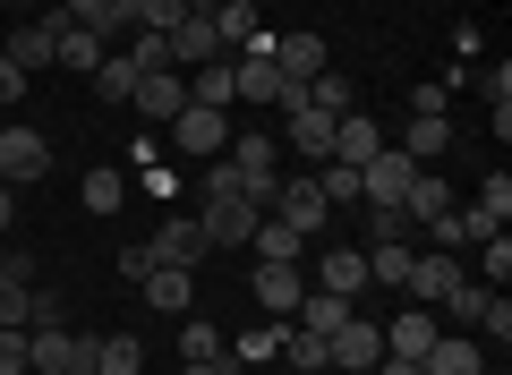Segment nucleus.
<instances>
[{
  "instance_id": "obj_39",
  "label": "nucleus",
  "mask_w": 512,
  "mask_h": 375,
  "mask_svg": "<svg viewBox=\"0 0 512 375\" xmlns=\"http://www.w3.org/2000/svg\"><path fill=\"white\" fill-rule=\"evenodd\" d=\"M128 205V171H86V214H120Z\"/></svg>"
},
{
  "instance_id": "obj_29",
  "label": "nucleus",
  "mask_w": 512,
  "mask_h": 375,
  "mask_svg": "<svg viewBox=\"0 0 512 375\" xmlns=\"http://www.w3.org/2000/svg\"><path fill=\"white\" fill-rule=\"evenodd\" d=\"M188 103H205V111H231L239 94H231V60H205L197 77H188Z\"/></svg>"
},
{
  "instance_id": "obj_42",
  "label": "nucleus",
  "mask_w": 512,
  "mask_h": 375,
  "mask_svg": "<svg viewBox=\"0 0 512 375\" xmlns=\"http://www.w3.org/2000/svg\"><path fill=\"white\" fill-rule=\"evenodd\" d=\"M26 299H35V282L0 273V333H18V324H26Z\"/></svg>"
},
{
  "instance_id": "obj_3",
  "label": "nucleus",
  "mask_w": 512,
  "mask_h": 375,
  "mask_svg": "<svg viewBox=\"0 0 512 375\" xmlns=\"http://www.w3.org/2000/svg\"><path fill=\"white\" fill-rule=\"evenodd\" d=\"M26 367L35 375H94V333L77 341L69 324H26Z\"/></svg>"
},
{
  "instance_id": "obj_30",
  "label": "nucleus",
  "mask_w": 512,
  "mask_h": 375,
  "mask_svg": "<svg viewBox=\"0 0 512 375\" xmlns=\"http://www.w3.org/2000/svg\"><path fill=\"white\" fill-rule=\"evenodd\" d=\"M402 214H410V222H436V214H453V188H444L436 171H419V179H410V197H402Z\"/></svg>"
},
{
  "instance_id": "obj_36",
  "label": "nucleus",
  "mask_w": 512,
  "mask_h": 375,
  "mask_svg": "<svg viewBox=\"0 0 512 375\" xmlns=\"http://www.w3.org/2000/svg\"><path fill=\"white\" fill-rule=\"evenodd\" d=\"M137 367H146V350H137L128 333H103V341H94V375H137Z\"/></svg>"
},
{
  "instance_id": "obj_27",
  "label": "nucleus",
  "mask_w": 512,
  "mask_h": 375,
  "mask_svg": "<svg viewBox=\"0 0 512 375\" xmlns=\"http://www.w3.org/2000/svg\"><path fill=\"white\" fill-rule=\"evenodd\" d=\"M248 248H256V265H299V248H308V239H299L291 222H274V214H265V222H256V239H248Z\"/></svg>"
},
{
  "instance_id": "obj_51",
  "label": "nucleus",
  "mask_w": 512,
  "mask_h": 375,
  "mask_svg": "<svg viewBox=\"0 0 512 375\" xmlns=\"http://www.w3.org/2000/svg\"><path fill=\"white\" fill-rule=\"evenodd\" d=\"M18 94H26V69H18L9 52H0V103H18Z\"/></svg>"
},
{
  "instance_id": "obj_25",
  "label": "nucleus",
  "mask_w": 512,
  "mask_h": 375,
  "mask_svg": "<svg viewBox=\"0 0 512 375\" xmlns=\"http://www.w3.org/2000/svg\"><path fill=\"white\" fill-rule=\"evenodd\" d=\"M444 145H453V120H444V111H419V120H410V128H402V154H410V162H419V171H427V162H436V154H444Z\"/></svg>"
},
{
  "instance_id": "obj_31",
  "label": "nucleus",
  "mask_w": 512,
  "mask_h": 375,
  "mask_svg": "<svg viewBox=\"0 0 512 375\" xmlns=\"http://www.w3.org/2000/svg\"><path fill=\"white\" fill-rule=\"evenodd\" d=\"M137 77H146V69H137L128 52H103V69H94V94H103V103H128V94H137Z\"/></svg>"
},
{
  "instance_id": "obj_11",
  "label": "nucleus",
  "mask_w": 512,
  "mask_h": 375,
  "mask_svg": "<svg viewBox=\"0 0 512 375\" xmlns=\"http://www.w3.org/2000/svg\"><path fill=\"white\" fill-rule=\"evenodd\" d=\"M128 111H137V120H180L188 111V77L180 69H146L137 94H128Z\"/></svg>"
},
{
  "instance_id": "obj_24",
  "label": "nucleus",
  "mask_w": 512,
  "mask_h": 375,
  "mask_svg": "<svg viewBox=\"0 0 512 375\" xmlns=\"http://www.w3.org/2000/svg\"><path fill=\"white\" fill-rule=\"evenodd\" d=\"M461 214H470V231H478V239H495V231H504V222H512V179L495 171L487 188H478V205H461Z\"/></svg>"
},
{
  "instance_id": "obj_4",
  "label": "nucleus",
  "mask_w": 512,
  "mask_h": 375,
  "mask_svg": "<svg viewBox=\"0 0 512 375\" xmlns=\"http://www.w3.org/2000/svg\"><path fill=\"white\" fill-rule=\"evenodd\" d=\"M231 94H239V103H282V60H274V35H256L248 52H231Z\"/></svg>"
},
{
  "instance_id": "obj_33",
  "label": "nucleus",
  "mask_w": 512,
  "mask_h": 375,
  "mask_svg": "<svg viewBox=\"0 0 512 375\" xmlns=\"http://www.w3.org/2000/svg\"><path fill=\"white\" fill-rule=\"evenodd\" d=\"M308 111H333V120H342V111H359L350 77H342V69H316V77H308Z\"/></svg>"
},
{
  "instance_id": "obj_45",
  "label": "nucleus",
  "mask_w": 512,
  "mask_h": 375,
  "mask_svg": "<svg viewBox=\"0 0 512 375\" xmlns=\"http://www.w3.org/2000/svg\"><path fill=\"white\" fill-rule=\"evenodd\" d=\"M180 18H188V0H137V26H146V35H171Z\"/></svg>"
},
{
  "instance_id": "obj_21",
  "label": "nucleus",
  "mask_w": 512,
  "mask_h": 375,
  "mask_svg": "<svg viewBox=\"0 0 512 375\" xmlns=\"http://www.w3.org/2000/svg\"><path fill=\"white\" fill-rule=\"evenodd\" d=\"M274 60H282V77H299V86H308L316 69H333V60H325V35H308V26H299V35H274Z\"/></svg>"
},
{
  "instance_id": "obj_2",
  "label": "nucleus",
  "mask_w": 512,
  "mask_h": 375,
  "mask_svg": "<svg viewBox=\"0 0 512 375\" xmlns=\"http://www.w3.org/2000/svg\"><path fill=\"white\" fill-rule=\"evenodd\" d=\"M222 171L239 179V197H256V205H274V188H282V145L265 137V128H248V137H231L222 145Z\"/></svg>"
},
{
  "instance_id": "obj_46",
  "label": "nucleus",
  "mask_w": 512,
  "mask_h": 375,
  "mask_svg": "<svg viewBox=\"0 0 512 375\" xmlns=\"http://www.w3.org/2000/svg\"><path fill=\"white\" fill-rule=\"evenodd\" d=\"M282 350V324H256V333H239V358H274Z\"/></svg>"
},
{
  "instance_id": "obj_8",
  "label": "nucleus",
  "mask_w": 512,
  "mask_h": 375,
  "mask_svg": "<svg viewBox=\"0 0 512 375\" xmlns=\"http://www.w3.org/2000/svg\"><path fill=\"white\" fill-rule=\"evenodd\" d=\"M265 214H274V222H291L299 239H316V231H325V222H333V205L316 197V179H282V188H274V205H265Z\"/></svg>"
},
{
  "instance_id": "obj_43",
  "label": "nucleus",
  "mask_w": 512,
  "mask_h": 375,
  "mask_svg": "<svg viewBox=\"0 0 512 375\" xmlns=\"http://www.w3.org/2000/svg\"><path fill=\"white\" fill-rule=\"evenodd\" d=\"M410 256H419V248H367V282H393V290H402Z\"/></svg>"
},
{
  "instance_id": "obj_18",
  "label": "nucleus",
  "mask_w": 512,
  "mask_h": 375,
  "mask_svg": "<svg viewBox=\"0 0 512 375\" xmlns=\"http://www.w3.org/2000/svg\"><path fill=\"white\" fill-rule=\"evenodd\" d=\"M299 299H308V273L299 265H256V307L265 316H291Z\"/></svg>"
},
{
  "instance_id": "obj_40",
  "label": "nucleus",
  "mask_w": 512,
  "mask_h": 375,
  "mask_svg": "<svg viewBox=\"0 0 512 375\" xmlns=\"http://www.w3.org/2000/svg\"><path fill=\"white\" fill-rule=\"evenodd\" d=\"M427 239H436L444 256H470V248H478V231H470V214H461V205H453V214H436V222H427Z\"/></svg>"
},
{
  "instance_id": "obj_1",
  "label": "nucleus",
  "mask_w": 512,
  "mask_h": 375,
  "mask_svg": "<svg viewBox=\"0 0 512 375\" xmlns=\"http://www.w3.org/2000/svg\"><path fill=\"white\" fill-rule=\"evenodd\" d=\"M256 222H265V205H256V197H239V179L214 162V179H205V205H197L205 248H214V256H222V248H248V239H256Z\"/></svg>"
},
{
  "instance_id": "obj_14",
  "label": "nucleus",
  "mask_w": 512,
  "mask_h": 375,
  "mask_svg": "<svg viewBox=\"0 0 512 375\" xmlns=\"http://www.w3.org/2000/svg\"><path fill=\"white\" fill-rule=\"evenodd\" d=\"M60 26H69L60 9H43V18H26L18 35H9V60H18L26 77H35V69H52V43H60Z\"/></svg>"
},
{
  "instance_id": "obj_53",
  "label": "nucleus",
  "mask_w": 512,
  "mask_h": 375,
  "mask_svg": "<svg viewBox=\"0 0 512 375\" xmlns=\"http://www.w3.org/2000/svg\"><path fill=\"white\" fill-rule=\"evenodd\" d=\"M9 214H18V188H9V179H0V231H9Z\"/></svg>"
},
{
  "instance_id": "obj_6",
  "label": "nucleus",
  "mask_w": 512,
  "mask_h": 375,
  "mask_svg": "<svg viewBox=\"0 0 512 375\" xmlns=\"http://www.w3.org/2000/svg\"><path fill=\"white\" fill-rule=\"evenodd\" d=\"M410 179H419V162H410L402 145H384V154L359 162V205H402V197H410Z\"/></svg>"
},
{
  "instance_id": "obj_16",
  "label": "nucleus",
  "mask_w": 512,
  "mask_h": 375,
  "mask_svg": "<svg viewBox=\"0 0 512 375\" xmlns=\"http://www.w3.org/2000/svg\"><path fill=\"white\" fill-rule=\"evenodd\" d=\"M384 358V324H367V316H350L342 333H333V367H350V375H367Z\"/></svg>"
},
{
  "instance_id": "obj_50",
  "label": "nucleus",
  "mask_w": 512,
  "mask_h": 375,
  "mask_svg": "<svg viewBox=\"0 0 512 375\" xmlns=\"http://www.w3.org/2000/svg\"><path fill=\"white\" fill-rule=\"evenodd\" d=\"M52 9H60V18H77V26H94V18L111 9V0H52Z\"/></svg>"
},
{
  "instance_id": "obj_5",
  "label": "nucleus",
  "mask_w": 512,
  "mask_h": 375,
  "mask_svg": "<svg viewBox=\"0 0 512 375\" xmlns=\"http://www.w3.org/2000/svg\"><path fill=\"white\" fill-rule=\"evenodd\" d=\"M52 171V137H43V128H0V179H9V188H35V179Z\"/></svg>"
},
{
  "instance_id": "obj_37",
  "label": "nucleus",
  "mask_w": 512,
  "mask_h": 375,
  "mask_svg": "<svg viewBox=\"0 0 512 375\" xmlns=\"http://www.w3.org/2000/svg\"><path fill=\"white\" fill-rule=\"evenodd\" d=\"M180 358H197V367H231V350H222V324H180Z\"/></svg>"
},
{
  "instance_id": "obj_26",
  "label": "nucleus",
  "mask_w": 512,
  "mask_h": 375,
  "mask_svg": "<svg viewBox=\"0 0 512 375\" xmlns=\"http://www.w3.org/2000/svg\"><path fill=\"white\" fill-rule=\"evenodd\" d=\"M291 154L333 162V111H291Z\"/></svg>"
},
{
  "instance_id": "obj_19",
  "label": "nucleus",
  "mask_w": 512,
  "mask_h": 375,
  "mask_svg": "<svg viewBox=\"0 0 512 375\" xmlns=\"http://www.w3.org/2000/svg\"><path fill=\"white\" fill-rule=\"evenodd\" d=\"M367 154H384V128L367 120V111H342V120H333V162H350V171H359Z\"/></svg>"
},
{
  "instance_id": "obj_10",
  "label": "nucleus",
  "mask_w": 512,
  "mask_h": 375,
  "mask_svg": "<svg viewBox=\"0 0 512 375\" xmlns=\"http://www.w3.org/2000/svg\"><path fill=\"white\" fill-rule=\"evenodd\" d=\"M146 256H154V265H180V273H197V265H205V256H214V248H205V231H197V214H171L163 231L146 239Z\"/></svg>"
},
{
  "instance_id": "obj_57",
  "label": "nucleus",
  "mask_w": 512,
  "mask_h": 375,
  "mask_svg": "<svg viewBox=\"0 0 512 375\" xmlns=\"http://www.w3.org/2000/svg\"><path fill=\"white\" fill-rule=\"evenodd\" d=\"M0 273H9V248H0Z\"/></svg>"
},
{
  "instance_id": "obj_48",
  "label": "nucleus",
  "mask_w": 512,
  "mask_h": 375,
  "mask_svg": "<svg viewBox=\"0 0 512 375\" xmlns=\"http://www.w3.org/2000/svg\"><path fill=\"white\" fill-rule=\"evenodd\" d=\"M26 367V324H18V333H0V375H18Z\"/></svg>"
},
{
  "instance_id": "obj_13",
  "label": "nucleus",
  "mask_w": 512,
  "mask_h": 375,
  "mask_svg": "<svg viewBox=\"0 0 512 375\" xmlns=\"http://www.w3.org/2000/svg\"><path fill=\"white\" fill-rule=\"evenodd\" d=\"M436 333H444L436 307H402V316L384 324V358H427V350H436Z\"/></svg>"
},
{
  "instance_id": "obj_38",
  "label": "nucleus",
  "mask_w": 512,
  "mask_h": 375,
  "mask_svg": "<svg viewBox=\"0 0 512 375\" xmlns=\"http://www.w3.org/2000/svg\"><path fill=\"white\" fill-rule=\"evenodd\" d=\"M478 94L495 103V137L512 128V60H495V69H478Z\"/></svg>"
},
{
  "instance_id": "obj_7",
  "label": "nucleus",
  "mask_w": 512,
  "mask_h": 375,
  "mask_svg": "<svg viewBox=\"0 0 512 375\" xmlns=\"http://www.w3.org/2000/svg\"><path fill=\"white\" fill-rule=\"evenodd\" d=\"M402 290H410V307H444V299L461 290V256L419 248V256H410V273H402Z\"/></svg>"
},
{
  "instance_id": "obj_20",
  "label": "nucleus",
  "mask_w": 512,
  "mask_h": 375,
  "mask_svg": "<svg viewBox=\"0 0 512 375\" xmlns=\"http://www.w3.org/2000/svg\"><path fill=\"white\" fill-rule=\"evenodd\" d=\"M103 52H111V43L103 35H94V26H60V43H52V60H60V69H77V77H94V69H103Z\"/></svg>"
},
{
  "instance_id": "obj_15",
  "label": "nucleus",
  "mask_w": 512,
  "mask_h": 375,
  "mask_svg": "<svg viewBox=\"0 0 512 375\" xmlns=\"http://www.w3.org/2000/svg\"><path fill=\"white\" fill-rule=\"evenodd\" d=\"M350 316H359V299H333V290H308V299H299L282 324H299V333H325V341H333Z\"/></svg>"
},
{
  "instance_id": "obj_47",
  "label": "nucleus",
  "mask_w": 512,
  "mask_h": 375,
  "mask_svg": "<svg viewBox=\"0 0 512 375\" xmlns=\"http://www.w3.org/2000/svg\"><path fill=\"white\" fill-rule=\"evenodd\" d=\"M478 333H495V341H512V299H504V290H495V299H487V316H478Z\"/></svg>"
},
{
  "instance_id": "obj_9",
  "label": "nucleus",
  "mask_w": 512,
  "mask_h": 375,
  "mask_svg": "<svg viewBox=\"0 0 512 375\" xmlns=\"http://www.w3.org/2000/svg\"><path fill=\"white\" fill-rule=\"evenodd\" d=\"M171 69H205V60H231V52H222V35H214V9H188V18L180 26H171Z\"/></svg>"
},
{
  "instance_id": "obj_35",
  "label": "nucleus",
  "mask_w": 512,
  "mask_h": 375,
  "mask_svg": "<svg viewBox=\"0 0 512 375\" xmlns=\"http://www.w3.org/2000/svg\"><path fill=\"white\" fill-rule=\"evenodd\" d=\"M410 231H419V222H410L402 205H367V248H410Z\"/></svg>"
},
{
  "instance_id": "obj_44",
  "label": "nucleus",
  "mask_w": 512,
  "mask_h": 375,
  "mask_svg": "<svg viewBox=\"0 0 512 375\" xmlns=\"http://www.w3.org/2000/svg\"><path fill=\"white\" fill-rule=\"evenodd\" d=\"M487 299H495V290H487V282H470V273H461V290H453V299H444V316L478 324V316H487Z\"/></svg>"
},
{
  "instance_id": "obj_58",
  "label": "nucleus",
  "mask_w": 512,
  "mask_h": 375,
  "mask_svg": "<svg viewBox=\"0 0 512 375\" xmlns=\"http://www.w3.org/2000/svg\"><path fill=\"white\" fill-rule=\"evenodd\" d=\"M18 375H35V367H18Z\"/></svg>"
},
{
  "instance_id": "obj_49",
  "label": "nucleus",
  "mask_w": 512,
  "mask_h": 375,
  "mask_svg": "<svg viewBox=\"0 0 512 375\" xmlns=\"http://www.w3.org/2000/svg\"><path fill=\"white\" fill-rule=\"evenodd\" d=\"M26 324H69V316H60V299H52V290H35V299H26Z\"/></svg>"
},
{
  "instance_id": "obj_22",
  "label": "nucleus",
  "mask_w": 512,
  "mask_h": 375,
  "mask_svg": "<svg viewBox=\"0 0 512 375\" xmlns=\"http://www.w3.org/2000/svg\"><path fill=\"white\" fill-rule=\"evenodd\" d=\"M146 290L154 307H163V316H188V299H197V273H180V265H146Z\"/></svg>"
},
{
  "instance_id": "obj_32",
  "label": "nucleus",
  "mask_w": 512,
  "mask_h": 375,
  "mask_svg": "<svg viewBox=\"0 0 512 375\" xmlns=\"http://www.w3.org/2000/svg\"><path fill=\"white\" fill-rule=\"evenodd\" d=\"M282 350H291L299 375H325V367H333V341H325V333H299V324H282Z\"/></svg>"
},
{
  "instance_id": "obj_28",
  "label": "nucleus",
  "mask_w": 512,
  "mask_h": 375,
  "mask_svg": "<svg viewBox=\"0 0 512 375\" xmlns=\"http://www.w3.org/2000/svg\"><path fill=\"white\" fill-rule=\"evenodd\" d=\"M214 35H222V52H248L265 26H256V0H222L214 9Z\"/></svg>"
},
{
  "instance_id": "obj_54",
  "label": "nucleus",
  "mask_w": 512,
  "mask_h": 375,
  "mask_svg": "<svg viewBox=\"0 0 512 375\" xmlns=\"http://www.w3.org/2000/svg\"><path fill=\"white\" fill-rule=\"evenodd\" d=\"M180 375H231V367H197V358H180Z\"/></svg>"
},
{
  "instance_id": "obj_34",
  "label": "nucleus",
  "mask_w": 512,
  "mask_h": 375,
  "mask_svg": "<svg viewBox=\"0 0 512 375\" xmlns=\"http://www.w3.org/2000/svg\"><path fill=\"white\" fill-rule=\"evenodd\" d=\"M478 273H470V282H487V290H504L512 282V231H495V239H478Z\"/></svg>"
},
{
  "instance_id": "obj_52",
  "label": "nucleus",
  "mask_w": 512,
  "mask_h": 375,
  "mask_svg": "<svg viewBox=\"0 0 512 375\" xmlns=\"http://www.w3.org/2000/svg\"><path fill=\"white\" fill-rule=\"evenodd\" d=\"M367 375H419V358H376Z\"/></svg>"
},
{
  "instance_id": "obj_41",
  "label": "nucleus",
  "mask_w": 512,
  "mask_h": 375,
  "mask_svg": "<svg viewBox=\"0 0 512 375\" xmlns=\"http://www.w3.org/2000/svg\"><path fill=\"white\" fill-rule=\"evenodd\" d=\"M316 197L325 205H359V171H350V162H325V171H316Z\"/></svg>"
},
{
  "instance_id": "obj_23",
  "label": "nucleus",
  "mask_w": 512,
  "mask_h": 375,
  "mask_svg": "<svg viewBox=\"0 0 512 375\" xmlns=\"http://www.w3.org/2000/svg\"><path fill=\"white\" fill-rule=\"evenodd\" d=\"M316 290H333V299H359V290H367V248H333L325 265H316Z\"/></svg>"
},
{
  "instance_id": "obj_17",
  "label": "nucleus",
  "mask_w": 512,
  "mask_h": 375,
  "mask_svg": "<svg viewBox=\"0 0 512 375\" xmlns=\"http://www.w3.org/2000/svg\"><path fill=\"white\" fill-rule=\"evenodd\" d=\"M419 375H487V350L470 333H436V350L419 358Z\"/></svg>"
},
{
  "instance_id": "obj_12",
  "label": "nucleus",
  "mask_w": 512,
  "mask_h": 375,
  "mask_svg": "<svg viewBox=\"0 0 512 375\" xmlns=\"http://www.w3.org/2000/svg\"><path fill=\"white\" fill-rule=\"evenodd\" d=\"M171 145H180V154H197V162H214L222 145H231V120H222V111H205V103H188L180 120H171Z\"/></svg>"
},
{
  "instance_id": "obj_55",
  "label": "nucleus",
  "mask_w": 512,
  "mask_h": 375,
  "mask_svg": "<svg viewBox=\"0 0 512 375\" xmlns=\"http://www.w3.org/2000/svg\"><path fill=\"white\" fill-rule=\"evenodd\" d=\"M9 9H43V0H9Z\"/></svg>"
},
{
  "instance_id": "obj_56",
  "label": "nucleus",
  "mask_w": 512,
  "mask_h": 375,
  "mask_svg": "<svg viewBox=\"0 0 512 375\" xmlns=\"http://www.w3.org/2000/svg\"><path fill=\"white\" fill-rule=\"evenodd\" d=\"M188 9H222V0H188Z\"/></svg>"
}]
</instances>
